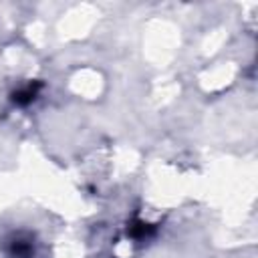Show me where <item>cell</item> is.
I'll list each match as a JSON object with an SVG mask.
<instances>
[{"label": "cell", "mask_w": 258, "mask_h": 258, "mask_svg": "<svg viewBox=\"0 0 258 258\" xmlns=\"http://www.w3.org/2000/svg\"><path fill=\"white\" fill-rule=\"evenodd\" d=\"M30 254H32V244L30 242L16 238L10 244V256H14V258H30Z\"/></svg>", "instance_id": "1"}, {"label": "cell", "mask_w": 258, "mask_h": 258, "mask_svg": "<svg viewBox=\"0 0 258 258\" xmlns=\"http://www.w3.org/2000/svg\"><path fill=\"white\" fill-rule=\"evenodd\" d=\"M36 89H38V85H28L26 89H20V91H16L14 95H12V101L14 103H18V105H28L30 101H34V97H36Z\"/></svg>", "instance_id": "2"}, {"label": "cell", "mask_w": 258, "mask_h": 258, "mask_svg": "<svg viewBox=\"0 0 258 258\" xmlns=\"http://www.w3.org/2000/svg\"><path fill=\"white\" fill-rule=\"evenodd\" d=\"M153 232V228L149 224H143V222H135V226H131V234L137 236V238H143V236H149Z\"/></svg>", "instance_id": "3"}]
</instances>
